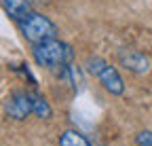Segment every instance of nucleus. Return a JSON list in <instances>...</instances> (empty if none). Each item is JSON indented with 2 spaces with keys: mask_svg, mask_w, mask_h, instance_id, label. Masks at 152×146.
<instances>
[{
  "mask_svg": "<svg viewBox=\"0 0 152 146\" xmlns=\"http://www.w3.org/2000/svg\"><path fill=\"white\" fill-rule=\"evenodd\" d=\"M32 55H34V59H36L38 66L53 70V68L68 66L72 62V57H74V51H72V47L68 43H61V40L51 38V40H45V43L34 45Z\"/></svg>",
  "mask_w": 152,
  "mask_h": 146,
  "instance_id": "nucleus-1",
  "label": "nucleus"
},
{
  "mask_svg": "<svg viewBox=\"0 0 152 146\" xmlns=\"http://www.w3.org/2000/svg\"><path fill=\"white\" fill-rule=\"evenodd\" d=\"M19 30H21L23 38L30 40L32 45L51 40V38L57 36V26L49 19V17H45L40 13H32L23 21H19Z\"/></svg>",
  "mask_w": 152,
  "mask_h": 146,
  "instance_id": "nucleus-2",
  "label": "nucleus"
},
{
  "mask_svg": "<svg viewBox=\"0 0 152 146\" xmlns=\"http://www.w3.org/2000/svg\"><path fill=\"white\" fill-rule=\"evenodd\" d=\"M85 68L91 72L93 76H97V81L104 85L106 91H110L112 95H123L125 91V83L121 79V74L116 72V68L110 66L108 62H104L102 57H89L85 62Z\"/></svg>",
  "mask_w": 152,
  "mask_h": 146,
  "instance_id": "nucleus-3",
  "label": "nucleus"
},
{
  "mask_svg": "<svg viewBox=\"0 0 152 146\" xmlns=\"http://www.w3.org/2000/svg\"><path fill=\"white\" fill-rule=\"evenodd\" d=\"M4 112L15 119V121H23L28 114L34 112V95L32 93H23V91H17L13 93L7 104H4Z\"/></svg>",
  "mask_w": 152,
  "mask_h": 146,
  "instance_id": "nucleus-4",
  "label": "nucleus"
},
{
  "mask_svg": "<svg viewBox=\"0 0 152 146\" xmlns=\"http://www.w3.org/2000/svg\"><path fill=\"white\" fill-rule=\"evenodd\" d=\"M118 62L121 66H125L127 70L135 72V74H146L150 70V59L140 51H133V49H123L118 51Z\"/></svg>",
  "mask_w": 152,
  "mask_h": 146,
  "instance_id": "nucleus-5",
  "label": "nucleus"
},
{
  "mask_svg": "<svg viewBox=\"0 0 152 146\" xmlns=\"http://www.w3.org/2000/svg\"><path fill=\"white\" fill-rule=\"evenodd\" d=\"M0 4H2V9L7 11V15L11 19H15L17 23L23 21L26 17H30L34 13L28 0H0Z\"/></svg>",
  "mask_w": 152,
  "mask_h": 146,
  "instance_id": "nucleus-6",
  "label": "nucleus"
},
{
  "mask_svg": "<svg viewBox=\"0 0 152 146\" xmlns=\"http://www.w3.org/2000/svg\"><path fill=\"white\" fill-rule=\"evenodd\" d=\"M59 146H93L83 134L74 131V129H66L59 138Z\"/></svg>",
  "mask_w": 152,
  "mask_h": 146,
  "instance_id": "nucleus-7",
  "label": "nucleus"
},
{
  "mask_svg": "<svg viewBox=\"0 0 152 146\" xmlns=\"http://www.w3.org/2000/svg\"><path fill=\"white\" fill-rule=\"evenodd\" d=\"M34 114H36L38 119H49V117L53 114L49 102H47L45 98H40V95H34Z\"/></svg>",
  "mask_w": 152,
  "mask_h": 146,
  "instance_id": "nucleus-8",
  "label": "nucleus"
},
{
  "mask_svg": "<svg viewBox=\"0 0 152 146\" xmlns=\"http://www.w3.org/2000/svg\"><path fill=\"white\" fill-rule=\"evenodd\" d=\"M135 142L140 146H152V131H140L135 136Z\"/></svg>",
  "mask_w": 152,
  "mask_h": 146,
  "instance_id": "nucleus-9",
  "label": "nucleus"
}]
</instances>
